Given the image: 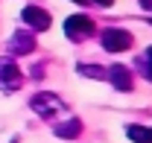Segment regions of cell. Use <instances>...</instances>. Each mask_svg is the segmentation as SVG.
<instances>
[{"instance_id":"8","label":"cell","mask_w":152,"mask_h":143,"mask_svg":"<svg viewBox=\"0 0 152 143\" xmlns=\"http://www.w3.org/2000/svg\"><path fill=\"white\" fill-rule=\"evenodd\" d=\"M53 134L61 137V140H76V137L82 134V123H79L76 117H70V120H64V123H56V125H53Z\"/></svg>"},{"instance_id":"6","label":"cell","mask_w":152,"mask_h":143,"mask_svg":"<svg viewBox=\"0 0 152 143\" xmlns=\"http://www.w3.org/2000/svg\"><path fill=\"white\" fill-rule=\"evenodd\" d=\"M6 50L15 55H26L35 50V38H32V29H18V32H12V38L6 41Z\"/></svg>"},{"instance_id":"4","label":"cell","mask_w":152,"mask_h":143,"mask_svg":"<svg viewBox=\"0 0 152 143\" xmlns=\"http://www.w3.org/2000/svg\"><path fill=\"white\" fill-rule=\"evenodd\" d=\"M20 82H23V76H20L18 64L12 61V58H0V90L3 93H15L20 88Z\"/></svg>"},{"instance_id":"5","label":"cell","mask_w":152,"mask_h":143,"mask_svg":"<svg viewBox=\"0 0 152 143\" xmlns=\"http://www.w3.org/2000/svg\"><path fill=\"white\" fill-rule=\"evenodd\" d=\"M20 20L32 29V32H44V29H50V12L47 9H41V6H26L23 12H20Z\"/></svg>"},{"instance_id":"12","label":"cell","mask_w":152,"mask_h":143,"mask_svg":"<svg viewBox=\"0 0 152 143\" xmlns=\"http://www.w3.org/2000/svg\"><path fill=\"white\" fill-rule=\"evenodd\" d=\"M88 3H94V6H102V9H108L114 0H88Z\"/></svg>"},{"instance_id":"10","label":"cell","mask_w":152,"mask_h":143,"mask_svg":"<svg viewBox=\"0 0 152 143\" xmlns=\"http://www.w3.org/2000/svg\"><path fill=\"white\" fill-rule=\"evenodd\" d=\"M76 73H82L88 79H105V70L96 67V64H76Z\"/></svg>"},{"instance_id":"13","label":"cell","mask_w":152,"mask_h":143,"mask_svg":"<svg viewBox=\"0 0 152 143\" xmlns=\"http://www.w3.org/2000/svg\"><path fill=\"white\" fill-rule=\"evenodd\" d=\"M137 3H140V6L146 9V12H152V0H137Z\"/></svg>"},{"instance_id":"2","label":"cell","mask_w":152,"mask_h":143,"mask_svg":"<svg viewBox=\"0 0 152 143\" xmlns=\"http://www.w3.org/2000/svg\"><path fill=\"white\" fill-rule=\"evenodd\" d=\"M94 32H96V23L88 15H70L64 20V35L70 41H88Z\"/></svg>"},{"instance_id":"3","label":"cell","mask_w":152,"mask_h":143,"mask_svg":"<svg viewBox=\"0 0 152 143\" xmlns=\"http://www.w3.org/2000/svg\"><path fill=\"white\" fill-rule=\"evenodd\" d=\"M102 50H108V53H123V50H129L134 44L132 32H126V29H120V26H108V29H102Z\"/></svg>"},{"instance_id":"9","label":"cell","mask_w":152,"mask_h":143,"mask_svg":"<svg viewBox=\"0 0 152 143\" xmlns=\"http://www.w3.org/2000/svg\"><path fill=\"white\" fill-rule=\"evenodd\" d=\"M126 134H129L132 143H152V128L149 125H129Z\"/></svg>"},{"instance_id":"14","label":"cell","mask_w":152,"mask_h":143,"mask_svg":"<svg viewBox=\"0 0 152 143\" xmlns=\"http://www.w3.org/2000/svg\"><path fill=\"white\" fill-rule=\"evenodd\" d=\"M73 3H79V6H85V3H88V0H73Z\"/></svg>"},{"instance_id":"11","label":"cell","mask_w":152,"mask_h":143,"mask_svg":"<svg viewBox=\"0 0 152 143\" xmlns=\"http://www.w3.org/2000/svg\"><path fill=\"white\" fill-rule=\"evenodd\" d=\"M140 70H143V76L152 82V47H146V53L140 55Z\"/></svg>"},{"instance_id":"7","label":"cell","mask_w":152,"mask_h":143,"mask_svg":"<svg viewBox=\"0 0 152 143\" xmlns=\"http://www.w3.org/2000/svg\"><path fill=\"white\" fill-rule=\"evenodd\" d=\"M105 79L114 85V90H123V93L132 90V73H129V67H123V64H111L105 70Z\"/></svg>"},{"instance_id":"1","label":"cell","mask_w":152,"mask_h":143,"mask_svg":"<svg viewBox=\"0 0 152 143\" xmlns=\"http://www.w3.org/2000/svg\"><path fill=\"white\" fill-rule=\"evenodd\" d=\"M29 108L35 111L38 117H44V120H53L56 114H64V111H67L64 99L56 96V93H35V96L29 99Z\"/></svg>"}]
</instances>
